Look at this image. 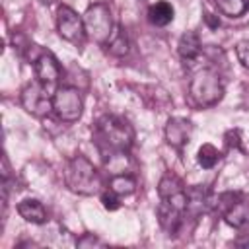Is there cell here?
<instances>
[{"instance_id":"cell-1","label":"cell","mask_w":249,"mask_h":249,"mask_svg":"<svg viewBox=\"0 0 249 249\" xmlns=\"http://www.w3.org/2000/svg\"><path fill=\"white\" fill-rule=\"evenodd\" d=\"M158 193H160V206H158L160 226L169 235L177 233L187 212V189L177 175L165 173L158 185Z\"/></svg>"},{"instance_id":"cell-2","label":"cell","mask_w":249,"mask_h":249,"mask_svg":"<svg viewBox=\"0 0 249 249\" xmlns=\"http://www.w3.org/2000/svg\"><path fill=\"white\" fill-rule=\"evenodd\" d=\"M93 140L103 158H107L117 152H128L132 148L134 130L124 119L115 115H103L93 124Z\"/></svg>"},{"instance_id":"cell-3","label":"cell","mask_w":249,"mask_h":249,"mask_svg":"<svg viewBox=\"0 0 249 249\" xmlns=\"http://www.w3.org/2000/svg\"><path fill=\"white\" fill-rule=\"evenodd\" d=\"M62 177H64V185L68 187V191L76 195H84V196L95 195L101 185L95 165L82 154L68 160Z\"/></svg>"},{"instance_id":"cell-4","label":"cell","mask_w":249,"mask_h":249,"mask_svg":"<svg viewBox=\"0 0 249 249\" xmlns=\"http://www.w3.org/2000/svg\"><path fill=\"white\" fill-rule=\"evenodd\" d=\"M189 95L200 107H212L224 97V84L214 68H200L189 80Z\"/></svg>"},{"instance_id":"cell-5","label":"cell","mask_w":249,"mask_h":249,"mask_svg":"<svg viewBox=\"0 0 249 249\" xmlns=\"http://www.w3.org/2000/svg\"><path fill=\"white\" fill-rule=\"evenodd\" d=\"M216 212L224 218L226 224H230L235 230L249 228V196L239 191H230L218 195L214 202Z\"/></svg>"},{"instance_id":"cell-6","label":"cell","mask_w":249,"mask_h":249,"mask_svg":"<svg viewBox=\"0 0 249 249\" xmlns=\"http://www.w3.org/2000/svg\"><path fill=\"white\" fill-rule=\"evenodd\" d=\"M84 27H86V35L91 41H95L99 45H107L115 31L111 8L103 2L91 4L84 14Z\"/></svg>"},{"instance_id":"cell-7","label":"cell","mask_w":249,"mask_h":249,"mask_svg":"<svg viewBox=\"0 0 249 249\" xmlns=\"http://www.w3.org/2000/svg\"><path fill=\"white\" fill-rule=\"evenodd\" d=\"M53 113L64 123H76L84 113V99L76 88L62 86L53 93Z\"/></svg>"},{"instance_id":"cell-8","label":"cell","mask_w":249,"mask_h":249,"mask_svg":"<svg viewBox=\"0 0 249 249\" xmlns=\"http://www.w3.org/2000/svg\"><path fill=\"white\" fill-rule=\"evenodd\" d=\"M19 101H21V107L33 117H45L53 111V93L49 91V86H45L39 80L27 84L21 89Z\"/></svg>"},{"instance_id":"cell-9","label":"cell","mask_w":249,"mask_h":249,"mask_svg":"<svg viewBox=\"0 0 249 249\" xmlns=\"http://www.w3.org/2000/svg\"><path fill=\"white\" fill-rule=\"evenodd\" d=\"M56 31L62 39L68 43H74L76 47H82L86 41V27L84 18H80L70 6L62 4L56 12Z\"/></svg>"},{"instance_id":"cell-10","label":"cell","mask_w":249,"mask_h":249,"mask_svg":"<svg viewBox=\"0 0 249 249\" xmlns=\"http://www.w3.org/2000/svg\"><path fill=\"white\" fill-rule=\"evenodd\" d=\"M33 72H35V78L49 88L54 86L62 76V68H60L58 60L49 51H41L39 56L33 58Z\"/></svg>"},{"instance_id":"cell-11","label":"cell","mask_w":249,"mask_h":249,"mask_svg":"<svg viewBox=\"0 0 249 249\" xmlns=\"http://www.w3.org/2000/svg\"><path fill=\"white\" fill-rule=\"evenodd\" d=\"M191 132H193V124L181 117H173L165 124V140H167V144H171L177 150H181L189 142Z\"/></svg>"},{"instance_id":"cell-12","label":"cell","mask_w":249,"mask_h":249,"mask_svg":"<svg viewBox=\"0 0 249 249\" xmlns=\"http://www.w3.org/2000/svg\"><path fill=\"white\" fill-rule=\"evenodd\" d=\"M18 214L31 224H45L47 222V210L41 200L37 198H23L18 204Z\"/></svg>"},{"instance_id":"cell-13","label":"cell","mask_w":249,"mask_h":249,"mask_svg":"<svg viewBox=\"0 0 249 249\" xmlns=\"http://www.w3.org/2000/svg\"><path fill=\"white\" fill-rule=\"evenodd\" d=\"M173 14H175L173 6L165 0H160L148 8V21L156 27H165L167 23L173 21Z\"/></svg>"},{"instance_id":"cell-14","label":"cell","mask_w":249,"mask_h":249,"mask_svg":"<svg viewBox=\"0 0 249 249\" xmlns=\"http://www.w3.org/2000/svg\"><path fill=\"white\" fill-rule=\"evenodd\" d=\"M177 51L181 54V58L185 60H195L200 51H202V45H200V39L195 31H185L177 43Z\"/></svg>"},{"instance_id":"cell-15","label":"cell","mask_w":249,"mask_h":249,"mask_svg":"<svg viewBox=\"0 0 249 249\" xmlns=\"http://www.w3.org/2000/svg\"><path fill=\"white\" fill-rule=\"evenodd\" d=\"M109 189L115 191L119 196H128L136 191V181L128 173H115L109 181Z\"/></svg>"},{"instance_id":"cell-16","label":"cell","mask_w":249,"mask_h":249,"mask_svg":"<svg viewBox=\"0 0 249 249\" xmlns=\"http://www.w3.org/2000/svg\"><path fill=\"white\" fill-rule=\"evenodd\" d=\"M218 10L228 18H239L249 10V0H214Z\"/></svg>"},{"instance_id":"cell-17","label":"cell","mask_w":249,"mask_h":249,"mask_svg":"<svg viewBox=\"0 0 249 249\" xmlns=\"http://www.w3.org/2000/svg\"><path fill=\"white\" fill-rule=\"evenodd\" d=\"M107 49H109V54H113V56H124L128 53V39L121 27H115V31L107 43Z\"/></svg>"},{"instance_id":"cell-18","label":"cell","mask_w":249,"mask_h":249,"mask_svg":"<svg viewBox=\"0 0 249 249\" xmlns=\"http://www.w3.org/2000/svg\"><path fill=\"white\" fill-rule=\"evenodd\" d=\"M220 158H222V154H220L218 148H214L212 144H202V146L198 148L196 160H198V165L204 167V169H212V167L220 161Z\"/></svg>"},{"instance_id":"cell-19","label":"cell","mask_w":249,"mask_h":249,"mask_svg":"<svg viewBox=\"0 0 249 249\" xmlns=\"http://www.w3.org/2000/svg\"><path fill=\"white\" fill-rule=\"evenodd\" d=\"M235 56H237L239 64L249 70V39L239 41V43L235 45Z\"/></svg>"},{"instance_id":"cell-20","label":"cell","mask_w":249,"mask_h":249,"mask_svg":"<svg viewBox=\"0 0 249 249\" xmlns=\"http://www.w3.org/2000/svg\"><path fill=\"white\" fill-rule=\"evenodd\" d=\"M119 195L115 193V191H107V193H103L101 195V202H103V206L107 208V210H117L119 206H121V202H119V198H117Z\"/></svg>"},{"instance_id":"cell-21","label":"cell","mask_w":249,"mask_h":249,"mask_svg":"<svg viewBox=\"0 0 249 249\" xmlns=\"http://www.w3.org/2000/svg\"><path fill=\"white\" fill-rule=\"evenodd\" d=\"M226 146L231 150H243L241 148V140H239V130L237 128H233V130H228L226 132Z\"/></svg>"},{"instance_id":"cell-22","label":"cell","mask_w":249,"mask_h":249,"mask_svg":"<svg viewBox=\"0 0 249 249\" xmlns=\"http://www.w3.org/2000/svg\"><path fill=\"white\" fill-rule=\"evenodd\" d=\"M78 245H80V247H86V245H101V241H99L95 235L88 233V235H84L82 239H78Z\"/></svg>"},{"instance_id":"cell-23","label":"cell","mask_w":249,"mask_h":249,"mask_svg":"<svg viewBox=\"0 0 249 249\" xmlns=\"http://www.w3.org/2000/svg\"><path fill=\"white\" fill-rule=\"evenodd\" d=\"M204 21L208 23V27H210V29H216V27L220 25L218 16H214V14H210V12H204Z\"/></svg>"},{"instance_id":"cell-24","label":"cell","mask_w":249,"mask_h":249,"mask_svg":"<svg viewBox=\"0 0 249 249\" xmlns=\"http://www.w3.org/2000/svg\"><path fill=\"white\" fill-rule=\"evenodd\" d=\"M39 4H45V6H51V4H54L56 0H37Z\"/></svg>"}]
</instances>
